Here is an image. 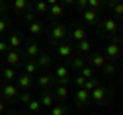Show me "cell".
Listing matches in <instances>:
<instances>
[{
	"label": "cell",
	"instance_id": "obj_1",
	"mask_svg": "<svg viewBox=\"0 0 123 115\" xmlns=\"http://www.w3.org/2000/svg\"><path fill=\"white\" fill-rule=\"evenodd\" d=\"M68 37V27L64 23H51V35H49V43L53 47L62 43V39H66Z\"/></svg>",
	"mask_w": 123,
	"mask_h": 115
},
{
	"label": "cell",
	"instance_id": "obj_2",
	"mask_svg": "<svg viewBox=\"0 0 123 115\" xmlns=\"http://www.w3.org/2000/svg\"><path fill=\"white\" fill-rule=\"evenodd\" d=\"M98 29H101V33L107 35V37L119 35V21L115 17H107V19H103V23H98Z\"/></svg>",
	"mask_w": 123,
	"mask_h": 115
},
{
	"label": "cell",
	"instance_id": "obj_3",
	"mask_svg": "<svg viewBox=\"0 0 123 115\" xmlns=\"http://www.w3.org/2000/svg\"><path fill=\"white\" fill-rule=\"evenodd\" d=\"M0 95L4 97V101H18L21 90L17 89V84H14V82H4V86L0 89Z\"/></svg>",
	"mask_w": 123,
	"mask_h": 115
},
{
	"label": "cell",
	"instance_id": "obj_4",
	"mask_svg": "<svg viewBox=\"0 0 123 115\" xmlns=\"http://www.w3.org/2000/svg\"><path fill=\"white\" fill-rule=\"evenodd\" d=\"M109 97H111V90L109 89H105V86H97V89L90 93V99L94 103H98V105H105V103H109Z\"/></svg>",
	"mask_w": 123,
	"mask_h": 115
},
{
	"label": "cell",
	"instance_id": "obj_5",
	"mask_svg": "<svg viewBox=\"0 0 123 115\" xmlns=\"http://www.w3.org/2000/svg\"><path fill=\"white\" fill-rule=\"evenodd\" d=\"M4 62L8 68H14V66H21L23 64V53L21 49H8V53L4 56Z\"/></svg>",
	"mask_w": 123,
	"mask_h": 115
},
{
	"label": "cell",
	"instance_id": "obj_6",
	"mask_svg": "<svg viewBox=\"0 0 123 115\" xmlns=\"http://www.w3.org/2000/svg\"><path fill=\"white\" fill-rule=\"evenodd\" d=\"M68 33H70V43H72V45H76V43H80V41L86 39V29H84V27H80V25L68 29Z\"/></svg>",
	"mask_w": 123,
	"mask_h": 115
},
{
	"label": "cell",
	"instance_id": "obj_7",
	"mask_svg": "<svg viewBox=\"0 0 123 115\" xmlns=\"http://www.w3.org/2000/svg\"><path fill=\"white\" fill-rule=\"evenodd\" d=\"M14 84H17V89H21V90H29L31 84H33V78H31L29 74H25V72H18Z\"/></svg>",
	"mask_w": 123,
	"mask_h": 115
},
{
	"label": "cell",
	"instance_id": "obj_8",
	"mask_svg": "<svg viewBox=\"0 0 123 115\" xmlns=\"http://www.w3.org/2000/svg\"><path fill=\"white\" fill-rule=\"evenodd\" d=\"M49 4V17L51 19H60V17H64V4L62 2H57V0H49L47 2Z\"/></svg>",
	"mask_w": 123,
	"mask_h": 115
},
{
	"label": "cell",
	"instance_id": "obj_9",
	"mask_svg": "<svg viewBox=\"0 0 123 115\" xmlns=\"http://www.w3.org/2000/svg\"><path fill=\"white\" fill-rule=\"evenodd\" d=\"M53 97H55V101H66L70 97L68 84H53Z\"/></svg>",
	"mask_w": 123,
	"mask_h": 115
},
{
	"label": "cell",
	"instance_id": "obj_10",
	"mask_svg": "<svg viewBox=\"0 0 123 115\" xmlns=\"http://www.w3.org/2000/svg\"><path fill=\"white\" fill-rule=\"evenodd\" d=\"M72 53H74V45L70 41H62L57 45V56L60 58H72Z\"/></svg>",
	"mask_w": 123,
	"mask_h": 115
},
{
	"label": "cell",
	"instance_id": "obj_11",
	"mask_svg": "<svg viewBox=\"0 0 123 115\" xmlns=\"http://www.w3.org/2000/svg\"><path fill=\"white\" fill-rule=\"evenodd\" d=\"M119 53H121V49H119L115 43H107L105 53H103V56H105L107 60H111V62H115V60H119Z\"/></svg>",
	"mask_w": 123,
	"mask_h": 115
},
{
	"label": "cell",
	"instance_id": "obj_12",
	"mask_svg": "<svg viewBox=\"0 0 123 115\" xmlns=\"http://www.w3.org/2000/svg\"><path fill=\"white\" fill-rule=\"evenodd\" d=\"M88 64H86V60H84L82 56H76V58H72L70 60V64H68V68H70V70H76L80 74V72H82V68H86Z\"/></svg>",
	"mask_w": 123,
	"mask_h": 115
},
{
	"label": "cell",
	"instance_id": "obj_13",
	"mask_svg": "<svg viewBox=\"0 0 123 115\" xmlns=\"http://www.w3.org/2000/svg\"><path fill=\"white\" fill-rule=\"evenodd\" d=\"M41 53V47L35 43V41H29L27 43V47H25V56L29 58V60H37V56Z\"/></svg>",
	"mask_w": 123,
	"mask_h": 115
},
{
	"label": "cell",
	"instance_id": "obj_14",
	"mask_svg": "<svg viewBox=\"0 0 123 115\" xmlns=\"http://www.w3.org/2000/svg\"><path fill=\"white\" fill-rule=\"evenodd\" d=\"M88 62H90V66H94V68H101L103 70V66H105L109 60H107L103 53H90V58H88Z\"/></svg>",
	"mask_w": 123,
	"mask_h": 115
},
{
	"label": "cell",
	"instance_id": "obj_15",
	"mask_svg": "<svg viewBox=\"0 0 123 115\" xmlns=\"http://www.w3.org/2000/svg\"><path fill=\"white\" fill-rule=\"evenodd\" d=\"M82 19H84L86 25H98V13H94V10H90V8L82 10Z\"/></svg>",
	"mask_w": 123,
	"mask_h": 115
},
{
	"label": "cell",
	"instance_id": "obj_16",
	"mask_svg": "<svg viewBox=\"0 0 123 115\" xmlns=\"http://www.w3.org/2000/svg\"><path fill=\"white\" fill-rule=\"evenodd\" d=\"M90 49H92V45H90V41H88V39H84V41H80V43L74 45V51H78V56H82V58L88 56Z\"/></svg>",
	"mask_w": 123,
	"mask_h": 115
},
{
	"label": "cell",
	"instance_id": "obj_17",
	"mask_svg": "<svg viewBox=\"0 0 123 115\" xmlns=\"http://www.w3.org/2000/svg\"><path fill=\"white\" fill-rule=\"evenodd\" d=\"M21 66H23V72H25V74H29L31 78H33V76L37 74V70H39V68H37V62H35V60H27V62H23Z\"/></svg>",
	"mask_w": 123,
	"mask_h": 115
},
{
	"label": "cell",
	"instance_id": "obj_18",
	"mask_svg": "<svg viewBox=\"0 0 123 115\" xmlns=\"http://www.w3.org/2000/svg\"><path fill=\"white\" fill-rule=\"evenodd\" d=\"M17 76H18V72L14 70V68H8V66L0 72V78L4 80V82H14V80H17Z\"/></svg>",
	"mask_w": 123,
	"mask_h": 115
},
{
	"label": "cell",
	"instance_id": "obj_19",
	"mask_svg": "<svg viewBox=\"0 0 123 115\" xmlns=\"http://www.w3.org/2000/svg\"><path fill=\"white\" fill-rule=\"evenodd\" d=\"M37 68H49V66H53V62H51V56L49 53H43L41 51L39 56H37Z\"/></svg>",
	"mask_w": 123,
	"mask_h": 115
},
{
	"label": "cell",
	"instance_id": "obj_20",
	"mask_svg": "<svg viewBox=\"0 0 123 115\" xmlns=\"http://www.w3.org/2000/svg\"><path fill=\"white\" fill-rule=\"evenodd\" d=\"M53 76L51 74H39L37 76V84H39L41 89H49V86H53Z\"/></svg>",
	"mask_w": 123,
	"mask_h": 115
},
{
	"label": "cell",
	"instance_id": "obj_21",
	"mask_svg": "<svg viewBox=\"0 0 123 115\" xmlns=\"http://www.w3.org/2000/svg\"><path fill=\"white\" fill-rule=\"evenodd\" d=\"M76 103L78 105H88L90 103V93L84 90V89H78L76 90Z\"/></svg>",
	"mask_w": 123,
	"mask_h": 115
},
{
	"label": "cell",
	"instance_id": "obj_22",
	"mask_svg": "<svg viewBox=\"0 0 123 115\" xmlns=\"http://www.w3.org/2000/svg\"><path fill=\"white\" fill-rule=\"evenodd\" d=\"M8 45H10V49H21L23 47V35L21 33H10Z\"/></svg>",
	"mask_w": 123,
	"mask_h": 115
},
{
	"label": "cell",
	"instance_id": "obj_23",
	"mask_svg": "<svg viewBox=\"0 0 123 115\" xmlns=\"http://www.w3.org/2000/svg\"><path fill=\"white\" fill-rule=\"evenodd\" d=\"M105 6H109V8L115 13V19L119 17L123 21V2H105Z\"/></svg>",
	"mask_w": 123,
	"mask_h": 115
},
{
	"label": "cell",
	"instance_id": "obj_24",
	"mask_svg": "<svg viewBox=\"0 0 123 115\" xmlns=\"http://www.w3.org/2000/svg\"><path fill=\"white\" fill-rule=\"evenodd\" d=\"M39 101H41V107H49V109L55 105V97H53V93H43L39 97Z\"/></svg>",
	"mask_w": 123,
	"mask_h": 115
},
{
	"label": "cell",
	"instance_id": "obj_25",
	"mask_svg": "<svg viewBox=\"0 0 123 115\" xmlns=\"http://www.w3.org/2000/svg\"><path fill=\"white\" fill-rule=\"evenodd\" d=\"M12 6H14V10H18V13H21V17H23V14L31 8V2H29V0H14Z\"/></svg>",
	"mask_w": 123,
	"mask_h": 115
},
{
	"label": "cell",
	"instance_id": "obj_26",
	"mask_svg": "<svg viewBox=\"0 0 123 115\" xmlns=\"http://www.w3.org/2000/svg\"><path fill=\"white\" fill-rule=\"evenodd\" d=\"M31 8L35 10V14L39 13V14H47L49 13V4L47 2H35V4H31Z\"/></svg>",
	"mask_w": 123,
	"mask_h": 115
},
{
	"label": "cell",
	"instance_id": "obj_27",
	"mask_svg": "<svg viewBox=\"0 0 123 115\" xmlns=\"http://www.w3.org/2000/svg\"><path fill=\"white\" fill-rule=\"evenodd\" d=\"M27 109H29V113H39V111L43 109V107H41V101H39V99L35 97L33 101L29 103V105H27Z\"/></svg>",
	"mask_w": 123,
	"mask_h": 115
},
{
	"label": "cell",
	"instance_id": "obj_28",
	"mask_svg": "<svg viewBox=\"0 0 123 115\" xmlns=\"http://www.w3.org/2000/svg\"><path fill=\"white\" fill-rule=\"evenodd\" d=\"M115 72H117V64L115 62H107L105 66H103V74L105 76H113Z\"/></svg>",
	"mask_w": 123,
	"mask_h": 115
},
{
	"label": "cell",
	"instance_id": "obj_29",
	"mask_svg": "<svg viewBox=\"0 0 123 115\" xmlns=\"http://www.w3.org/2000/svg\"><path fill=\"white\" fill-rule=\"evenodd\" d=\"M29 33H31V35H41V33H43V25L37 23V21H33L29 25Z\"/></svg>",
	"mask_w": 123,
	"mask_h": 115
},
{
	"label": "cell",
	"instance_id": "obj_30",
	"mask_svg": "<svg viewBox=\"0 0 123 115\" xmlns=\"http://www.w3.org/2000/svg\"><path fill=\"white\" fill-rule=\"evenodd\" d=\"M33 99H35V97H33V93H31V90H23V93L18 95V101H21V103H25V105H29V103L33 101Z\"/></svg>",
	"mask_w": 123,
	"mask_h": 115
},
{
	"label": "cell",
	"instance_id": "obj_31",
	"mask_svg": "<svg viewBox=\"0 0 123 115\" xmlns=\"http://www.w3.org/2000/svg\"><path fill=\"white\" fill-rule=\"evenodd\" d=\"M103 6H105V2H103V0H88V8L94 10V13H98Z\"/></svg>",
	"mask_w": 123,
	"mask_h": 115
},
{
	"label": "cell",
	"instance_id": "obj_32",
	"mask_svg": "<svg viewBox=\"0 0 123 115\" xmlns=\"http://www.w3.org/2000/svg\"><path fill=\"white\" fill-rule=\"evenodd\" d=\"M97 86H101V82H98L97 78H90V80H86V84H84V90H88V93H92V90L97 89Z\"/></svg>",
	"mask_w": 123,
	"mask_h": 115
},
{
	"label": "cell",
	"instance_id": "obj_33",
	"mask_svg": "<svg viewBox=\"0 0 123 115\" xmlns=\"http://www.w3.org/2000/svg\"><path fill=\"white\" fill-rule=\"evenodd\" d=\"M80 76H82L84 80H90V78H94V70H92L90 66H86V68H82V72H80Z\"/></svg>",
	"mask_w": 123,
	"mask_h": 115
},
{
	"label": "cell",
	"instance_id": "obj_34",
	"mask_svg": "<svg viewBox=\"0 0 123 115\" xmlns=\"http://www.w3.org/2000/svg\"><path fill=\"white\" fill-rule=\"evenodd\" d=\"M51 115H68V109L64 105H53L51 107Z\"/></svg>",
	"mask_w": 123,
	"mask_h": 115
},
{
	"label": "cell",
	"instance_id": "obj_35",
	"mask_svg": "<svg viewBox=\"0 0 123 115\" xmlns=\"http://www.w3.org/2000/svg\"><path fill=\"white\" fill-rule=\"evenodd\" d=\"M70 82H74V86H76V89H84V84H86V80H84V78H82L80 74H76L74 78L70 80Z\"/></svg>",
	"mask_w": 123,
	"mask_h": 115
},
{
	"label": "cell",
	"instance_id": "obj_36",
	"mask_svg": "<svg viewBox=\"0 0 123 115\" xmlns=\"http://www.w3.org/2000/svg\"><path fill=\"white\" fill-rule=\"evenodd\" d=\"M23 19H25V21H27V23L31 25V23L35 21V10H33V8H29V10H27L25 14H23Z\"/></svg>",
	"mask_w": 123,
	"mask_h": 115
},
{
	"label": "cell",
	"instance_id": "obj_37",
	"mask_svg": "<svg viewBox=\"0 0 123 115\" xmlns=\"http://www.w3.org/2000/svg\"><path fill=\"white\" fill-rule=\"evenodd\" d=\"M8 49H10L8 41H4V39H0V53H2V56H6V53H8Z\"/></svg>",
	"mask_w": 123,
	"mask_h": 115
},
{
	"label": "cell",
	"instance_id": "obj_38",
	"mask_svg": "<svg viewBox=\"0 0 123 115\" xmlns=\"http://www.w3.org/2000/svg\"><path fill=\"white\" fill-rule=\"evenodd\" d=\"M74 6L80 8V10H86L88 8V0H78V2H74Z\"/></svg>",
	"mask_w": 123,
	"mask_h": 115
},
{
	"label": "cell",
	"instance_id": "obj_39",
	"mask_svg": "<svg viewBox=\"0 0 123 115\" xmlns=\"http://www.w3.org/2000/svg\"><path fill=\"white\" fill-rule=\"evenodd\" d=\"M6 29H8V21L4 17H0V33H4Z\"/></svg>",
	"mask_w": 123,
	"mask_h": 115
},
{
	"label": "cell",
	"instance_id": "obj_40",
	"mask_svg": "<svg viewBox=\"0 0 123 115\" xmlns=\"http://www.w3.org/2000/svg\"><path fill=\"white\" fill-rule=\"evenodd\" d=\"M4 10H6V2H4V0H0V17L4 14Z\"/></svg>",
	"mask_w": 123,
	"mask_h": 115
},
{
	"label": "cell",
	"instance_id": "obj_41",
	"mask_svg": "<svg viewBox=\"0 0 123 115\" xmlns=\"http://www.w3.org/2000/svg\"><path fill=\"white\" fill-rule=\"evenodd\" d=\"M4 113V101H2V99H0V115Z\"/></svg>",
	"mask_w": 123,
	"mask_h": 115
},
{
	"label": "cell",
	"instance_id": "obj_42",
	"mask_svg": "<svg viewBox=\"0 0 123 115\" xmlns=\"http://www.w3.org/2000/svg\"><path fill=\"white\" fill-rule=\"evenodd\" d=\"M119 37L123 39V27H119Z\"/></svg>",
	"mask_w": 123,
	"mask_h": 115
},
{
	"label": "cell",
	"instance_id": "obj_43",
	"mask_svg": "<svg viewBox=\"0 0 123 115\" xmlns=\"http://www.w3.org/2000/svg\"><path fill=\"white\" fill-rule=\"evenodd\" d=\"M18 115H29V113H27V111H21V113H18Z\"/></svg>",
	"mask_w": 123,
	"mask_h": 115
},
{
	"label": "cell",
	"instance_id": "obj_44",
	"mask_svg": "<svg viewBox=\"0 0 123 115\" xmlns=\"http://www.w3.org/2000/svg\"><path fill=\"white\" fill-rule=\"evenodd\" d=\"M119 82H121V84H123V76H121V80H119Z\"/></svg>",
	"mask_w": 123,
	"mask_h": 115
},
{
	"label": "cell",
	"instance_id": "obj_45",
	"mask_svg": "<svg viewBox=\"0 0 123 115\" xmlns=\"http://www.w3.org/2000/svg\"><path fill=\"white\" fill-rule=\"evenodd\" d=\"M90 115H98V113H90Z\"/></svg>",
	"mask_w": 123,
	"mask_h": 115
},
{
	"label": "cell",
	"instance_id": "obj_46",
	"mask_svg": "<svg viewBox=\"0 0 123 115\" xmlns=\"http://www.w3.org/2000/svg\"><path fill=\"white\" fill-rule=\"evenodd\" d=\"M43 115H51V113H43Z\"/></svg>",
	"mask_w": 123,
	"mask_h": 115
},
{
	"label": "cell",
	"instance_id": "obj_47",
	"mask_svg": "<svg viewBox=\"0 0 123 115\" xmlns=\"http://www.w3.org/2000/svg\"><path fill=\"white\" fill-rule=\"evenodd\" d=\"M0 80H2V78H0Z\"/></svg>",
	"mask_w": 123,
	"mask_h": 115
}]
</instances>
